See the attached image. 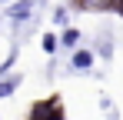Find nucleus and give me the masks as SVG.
Listing matches in <instances>:
<instances>
[{
  "label": "nucleus",
  "mask_w": 123,
  "mask_h": 120,
  "mask_svg": "<svg viewBox=\"0 0 123 120\" xmlns=\"http://www.w3.org/2000/svg\"><path fill=\"white\" fill-rule=\"evenodd\" d=\"M20 83H23L20 73H10V80H0V97H10V93H13Z\"/></svg>",
  "instance_id": "obj_5"
},
{
  "label": "nucleus",
  "mask_w": 123,
  "mask_h": 120,
  "mask_svg": "<svg viewBox=\"0 0 123 120\" xmlns=\"http://www.w3.org/2000/svg\"><path fill=\"white\" fill-rule=\"evenodd\" d=\"M100 57H113V43H110L106 37L100 40Z\"/></svg>",
  "instance_id": "obj_9"
},
{
  "label": "nucleus",
  "mask_w": 123,
  "mask_h": 120,
  "mask_svg": "<svg viewBox=\"0 0 123 120\" xmlns=\"http://www.w3.org/2000/svg\"><path fill=\"white\" fill-rule=\"evenodd\" d=\"M57 40H60V47H67V50H80V40H83V33L77 30V27H67V30H63Z\"/></svg>",
  "instance_id": "obj_4"
},
{
  "label": "nucleus",
  "mask_w": 123,
  "mask_h": 120,
  "mask_svg": "<svg viewBox=\"0 0 123 120\" xmlns=\"http://www.w3.org/2000/svg\"><path fill=\"white\" fill-rule=\"evenodd\" d=\"M43 50H47V53H50V57H53V53H57V47H60V40H57V33H43Z\"/></svg>",
  "instance_id": "obj_6"
},
{
  "label": "nucleus",
  "mask_w": 123,
  "mask_h": 120,
  "mask_svg": "<svg viewBox=\"0 0 123 120\" xmlns=\"http://www.w3.org/2000/svg\"><path fill=\"white\" fill-rule=\"evenodd\" d=\"M30 120H63V107H60V100H57V97H50V100L33 103Z\"/></svg>",
  "instance_id": "obj_1"
},
{
  "label": "nucleus",
  "mask_w": 123,
  "mask_h": 120,
  "mask_svg": "<svg viewBox=\"0 0 123 120\" xmlns=\"http://www.w3.org/2000/svg\"><path fill=\"white\" fill-rule=\"evenodd\" d=\"M33 10H37V3L23 0V3H10V7H7V17L13 20V27H17V23H23V20L33 17Z\"/></svg>",
  "instance_id": "obj_2"
},
{
  "label": "nucleus",
  "mask_w": 123,
  "mask_h": 120,
  "mask_svg": "<svg viewBox=\"0 0 123 120\" xmlns=\"http://www.w3.org/2000/svg\"><path fill=\"white\" fill-rule=\"evenodd\" d=\"M53 20H57L60 27H67V7H57V13H53Z\"/></svg>",
  "instance_id": "obj_10"
},
{
  "label": "nucleus",
  "mask_w": 123,
  "mask_h": 120,
  "mask_svg": "<svg viewBox=\"0 0 123 120\" xmlns=\"http://www.w3.org/2000/svg\"><path fill=\"white\" fill-rule=\"evenodd\" d=\"M70 67H73V70H80V73H86V70L93 67V50H86V47L73 50V53H70Z\"/></svg>",
  "instance_id": "obj_3"
},
{
  "label": "nucleus",
  "mask_w": 123,
  "mask_h": 120,
  "mask_svg": "<svg viewBox=\"0 0 123 120\" xmlns=\"http://www.w3.org/2000/svg\"><path fill=\"white\" fill-rule=\"evenodd\" d=\"M13 60H17V50H10V53H7V60L0 63V73H7V70L13 67Z\"/></svg>",
  "instance_id": "obj_8"
},
{
  "label": "nucleus",
  "mask_w": 123,
  "mask_h": 120,
  "mask_svg": "<svg viewBox=\"0 0 123 120\" xmlns=\"http://www.w3.org/2000/svg\"><path fill=\"white\" fill-rule=\"evenodd\" d=\"M100 107H103V113H106V117L117 120V107H113V100H110V97H100Z\"/></svg>",
  "instance_id": "obj_7"
}]
</instances>
